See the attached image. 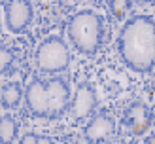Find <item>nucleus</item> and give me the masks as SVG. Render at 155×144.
Returning a JSON list of instances; mask_svg holds the SVG:
<instances>
[{
  "instance_id": "nucleus-1",
  "label": "nucleus",
  "mask_w": 155,
  "mask_h": 144,
  "mask_svg": "<svg viewBox=\"0 0 155 144\" xmlns=\"http://www.w3.org/2000/svg\"><path fill=\"white\" fill-rule=\"evenodd\" d=\"M119 51L134 70H150L155 65V25L148 17L130 19L119 36Z\"/></svg>"
},
{
  "instance_id": "nucleus-2",
  "label": "nucleus",
  "mask_w": 155,
  "mask_h": 144,
  "mask_svg": "<svg viewBox=\"0 0 155 144\" xmlns=\"http://www.w3.org/2000/svg\"><path fill=\"white\" fill-rule=\"evenodd\" d=\"M27 101L40 116H57L68 104V87L61 80L32 82L27 89Z\"/></svg>"
},
{
  "instance_id": "nucleus-3",
  "label": "nucleus",
  "mask_w": 155,
  "mask_h": 144,
  "mask_svg": "<svg viewBox=\"0 0 155 144\" xmlns=\"http://www.w3.org/2000/svg\"><path fill=\"white\" fill-rule=\"evenodd\" d=\"M70 38L81 51H95L100 44V19L95 13L81 12L70 21Z\"/></svg>"
},
{
  "instance_id": "nucleus-4",
  "label": "nucleus",
  "mask_w": 155,
  "mask_h": 144,
  "mask_svg": "<svg viewBox=\"0 0 155 144\" xmlns=\"http://www.w3.org/2000/svg\"><path fill=\"white\" fill-rule=\"evenodd\" d=\"M36 63L44 70H63L68 65V49L66 45L57 40V38H51V40L44 42L40 45V49L36 53Z\"/></svg>"
},
{
  "instance_id": "nucleus-5",
  "label": "nucleus",
  "mask_w": 155,
  "mask_h": 144,
  "mask_svg": "<svg viewBox=\"0 0 155 144\" xmlns=\"http://www.w3.org/2000/svg\"><path fill=\"white\" fill-rule=\"evenodd\" d=\"M30 15V6L27 2H12L8 6V25L13 30H21L28 23Z\"/></svg>"
},
{
  "instance_id": "nucleus-6",
  "label": "nucleus",
  "mask_w": 155,
  "mask_h": 144,
  "mask_svg": "<svg viewBox=\"0 0 155 144\" xmlns=\"http://www.w3.org/2000/svg\"><path fill=\"white\" fill-rule=\"evenodd\" d=\"M93 104H95V95L89 87H80V91L76 93L74 101V114L76 116H83V114L91 112Z\"/></svg>"
},
{
  "instance_id": "nucleus-7",
  "label": "nucleus",
  "mask_w": 155,
  "mask_h": 144,
  "mask_svg": "<svg viewBox=\"0 0 155 144\" xmlns=\"http://www.w3.org/2000/svg\"><path fill=\"white\" fill-rule=\"evenodd\" d=\"M129 119H130V125L136 133H142L144 129H148L150 125V114L146 110V106L142 104H134L129 108Z\"/></svg>"
},
{
  "instance_id": "nucleus-8",
  "label": "nucleus",
  "mask_w": 155,
  "mask_h": 144,
  "mask_svg": "<svg viewBox=\"0 0 155 144\" xmlns=\"http://www.w3.org/2000/svg\"><path fill=\"white\" fill-rule=\"evenodd\" d=\"M112 129H114V125H112V121L108 118H97L89 125L87 136H89V139H104L106 135L112 133Z\"/></svg>"
},
{
  "instance_id": "nucleus-9",
  "label": "nucleus",
  "mask_w": 155,
  "mask_h": 144,
  "mask_svg": "<svg viewBox=\"0 0 155 144\" xmlns=\"http://www.w3.org/2000/svg\"><path fill=\"white\" fill-rule=\"evenodd\" d=\"M21 99V89L17 85H10V87H4L2 91V102L6 106H15Z\"/></svg>"
},
{
  "instance_id": "nucleus-10",
  "label": "nucleus",
  "mask_w": 155,
  "mask_h": 144,
  "mask_svg": "<svg viewBox=\"0 0 155 144\" xmlns=\"http://www.w3.org/2000/svg\"><path fill=\"white\" fill-rule=\"evenodd\" d=\"M15 133V125L10 118H2V125H0V135H2V142H8L10 139H13Z\"/></svg>"
},
{
  "instance_id": "nucleus-11",
  "label": "nucleus",
  "mask_w": 155,
  "mask_h": 144,
  "mask_svg": "<svg viewBox=\"0 0 155 144\" xmlns=\"http://www.w3.org/2000/svg\"><path fill=\"white\" fill-rule=\"evenodd\" d=\"M21 144H49V140L48 139H38V136H34V135H28V136L23 139Z\"/></svg>"
},
{
  "instance_id": "nucleus-12",
  "label": "nucleus",
  "mask_w": 155,
  "mask_h": 144,
  "mask_svg": "<svg viewBox=\"0 0 155 144\" xmlns=\"http://www.w3.org/2000/svg\"><path fill=\"white\" fill-rule=\"evenodd\" d=\"M10 63H12V53L8 49H2V70H6Z\"/></svg>"
},
{
  "instance_id": "nucleus-13",
  "label": "nucleus",
  "mask_w": 155,
  "mask_h": 144,
  "mask_svg": "<svg viewBox=\"0 0 155 144\" xmlns=\"http://www.w3.org/2000/svg\"><path fill=\"white\" fill-rule=\"evenodd\" d=\"M114 12L117 15H121L123 13V4H114Z\"/></svg>"
},
{
  "instance_id": "nucleus-14",
  "label": "nucleus",
  "mask_w": 155,
  "mask_h": 144,
  "mask_svg": "<svg viewBox=\"0 0 155 144\" xmlns=\"http://www.w3.org/2000/svg\"><path fill=\"white\" fill-rule=\"evenodd\" d=\"M148 144H155V136H153V139H150V140H148Z\"/></svg>"
}]
</instances>
